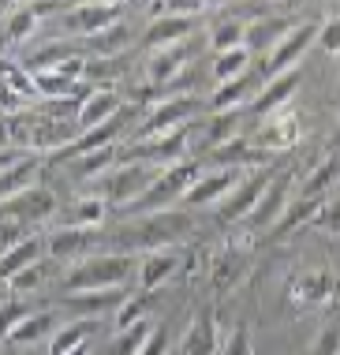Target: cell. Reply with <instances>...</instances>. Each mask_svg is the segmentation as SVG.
Masks as SVG:
<instances>
[{"label": "cell", "mask_w": 340, "mask_h": 355, "mask_svg": "<svg viewBox=\"0 0 340 355\" xmlns=\"http://www.w3.org/2000/svg\"><path fill=\"white\" fill-rule=\"evenodd\" d=\"M194 232V220L183 209H158V214H142L124 228L128 247H146V251H161V247H176L180 239Z\"/></svg>", "instance_id": "cell-1"}, {"label": "cell", "mask_w": 340, "mask_h": 355, "mask_svg": "<svg viewBox=\"0 0 340 355\" xmlns=\"http://www.w3.org/2000/svg\"><path fill=\"white\" fill-rule=\"evenodd\" d=\"M131 273L128 254H86L79 262H71L67 273V292H101V288H124Z\"/></svg>", "instance_id": "cell-2"}, {"label": "cell", "mask_w": 340, "mask_h": 355, "mask_svg": "<svg viewBox=\"0 0 340 355\" xmlns=\"http://www.w3.org/2000/svg\"><path fill=\"white\" fill-rule=\"evenodd\" d=\"M12 139L19 142V150H42V153H49V157L75 142L71 120L34 116V112H19V116H12Z\"/></svg>", "instance_id": "cell-3"}, {"label": "cell", "mask_w": 340, "mask_h": 355, "mask_svg": "<svg viewBox=\"0 0 340 355\" xmlns=\"http://www.w3.org/2000/svg\"><path fill=\"white\" fill-rule=\"evenodd\" d=\"M198 180V168L191 165V161H180V165H169L158 172V180H153L150 187L142 191L139 198L128 206V214H158V209L172 206V202H183V195H187V187Z\"/></svg>", "instance_id": "cell-4"}, {"label": "cell", "mask_w": 340, "mask_h": 355, "mask_svg": "<svg viewBox=\"0 0 340 355\" xmlns=\"http://www.w3.org/2000/svg\"><path fill=\"white\" fill-rule=\"evenodd\" d=\"M161 172V168H158ZM158 172H153L150 165H139V161H124L120 168H109L101 176V184H97V198H105L109 206H120L128 209L135 198L142 195L146 187L158 180Z\"/></svg>", "instance_id": "cell-5"}, {"label": "cell", "mask_w": 340, "mask_h": 355, "mask_svg": "<svg viewBox=\"0 0 340 355\" xmlns=\"http://www.w3.org/2000/svg\"><path fill=\"white\" fill-rule=\"evenodd\" d=\"M124 15V4H105V0H83V4H75L71 12H64L60 26L67 34H83V37H97L101 31H109V26L120 23Z\"/></svg>", "instance_id": "cell-6"}, {"label": "cell", "mask_w": 340, "mask_h": 355, "mask_svg": "<svg viewBox=\"0 0 340 355\" xmlns=\"http://www.w3.org/2000/svg\"><path fill=\"white\" fill-rule=\"evenodd\" d=\"M194 112H198V101L187 98V94H176V98L158 101L142 120V139H158V135H172V131H183Z\"/></svg>", "instance_id": "cell-7"}, {"label": "cell", "mask_w": 340, "mask_h": 355, "mask_svg": "<svg viewBox=\"0 0 340 355\" xmlns=\"http://www.w3.org/2000/svg\"><path fill=\"white\" fill-rule=\"evenodd\" d=\"M202 49V37H183L176 45H164L150 56V64H146V71H150V83L153 86H169L183 79V71H187V64L194 60V53Z\"/></svg>", "instance_id": "cell-8"}, {"label": "cell", "mask_w": 340, "mask_h": 355, "mask_svg": "<svg viewBox=\"0 0 340 355\" xmlns=\"http://www.w3.org/2000/svg\"><path fill=\"white\" fill-rule=\"evenodd\" d=\"M183 146H187V131H172V135H158V139H142L131 150H120L124 161H139V165H180L183 161Z\"/></svg>", "instance_id": "cell-9"}, {"label": "cell", "mask_w": 340, "mask_h": 355, "mask_svg": "<svg viewBox=\"0 0 340 355\" xmlns=\"http://www.w3.org/2000/svg\"><path fill=\"white\" fill-rule=\"evenodd\" d=\"M318 37L314 31V23H303V26H296L284 42L277 45L273 53L266 56V64H262V71H266V79H277V75H284V71H296L299 68V60H303V49L310 42Z\"/></svg>", "instance_id": "cell-10"}, {"label": "cell", "mask_w": 340, "mask_h": 355, "mask_svg": "<svg viewBox=\"0 0 340 355\" xmlns=\"http://www.w3.org/2000/svg\"><path fill=\"white\" fill-rule=\"evenodd\" d=\"M120 109H124V98H120V94H116L112 86H97V90L83 94L79 105H75V123H79L83 131H86V128H97V123L120 116Z\"/></svg>", "instance_id": "cell-11"}, {"label": "cell", "mask_w": 340, "mask_h": 355, "mask_svg": "<svg viewBox=\"0 0 340 355\" xmlns=\"http://www.w3.org/2000/svg\"><path fill=\"white\" fill-rule=\"evenodd\" d=\"M269 180H273V176H266V172H255L250 180L236 184V187L228 191L225 202L217 206V217H221V220H247V217H250V209L258 206L262 191L269 187Z\"/></svg>", "instance_id": "cell-12"}, {"label": "cell", "mask_w": 340, "mask_h": 355, "mask_svg": "<svg viewBox=\"0 0 340 355\" xmlns=\"http://www.w3.org/2000/svg\"><path fill=\"white\" fill-rule=\"evenodd\" d=\"M56 214V202L53 195H49L45 187H26L23 195L8 198V202H0V217L8 220H19V225H26V220H42V217H53Z\"/></svg>", "instance_id": "cell-13"}, {"label": "cell", "mask_w": 340, "mask_h": 355, "mask_svg": "<svg viewBox=\"0 0 340 355\" xmlns=\"http://www.w3.org/2000/svg\"><path fill=\"white\" fill-rule=\"evenodd\" d=\"M194 31H198V15H153V23L146 26V45L164 49L183 37H194Z\"/></svg>", "instance_id": "cell-14"}, {"label": "cell", "mask_w": 340, "mask_h": 355, "mask_svg": "<svg viewBox=\"0 0 340 355\" xmlns=\"http://www.w3.org/2000/svg\"><path fill=\"white\" fill-rule=\"evenodd\" d=\"M239 184V176L232 168H221L213 172V176H198L194 184L187 187V195H183V206H213V202H225L228 191Z\"/></svg>", "instance_id": "cell-15"}, {"label": "cell", "mask_w": 340, "mask_h": 355, "mask_svg": "<svg viewBox=\"0 0 340 355\" xmlns=\"http://www.w3.org/2000/svg\"><path fill=\"white\" fill-rule=\"evenodd\" d=\"M291 31H296V26H291V19L266 15V19H255V23H247V37H243V45H247L250 53H273Z\"/></svg>", "instance_id": "cell-16"}, {"label": "cell", "mask_w": 340, "mask_h": 355, "mask_svg": "<svg viewBox=\"0 0 340 355\" xmlns=\"http://www.w3.org/2000/svg\"><path fill=\"white\" fill-rule=\"evenodd\" d=\"M284 209H288V180H269V187L262 191L258 206L250 209L247 225L258 228V232H262V228H273Z\"/></svg>", "instance_id": "cell-17"}, {"label": "cell", "mask_w": 340, "mask_h": 355, "mask_svg": "<svg viewBox=\"0 0 340 355\" xmlns=\"http://www.w3.org/2000/svg\"><path fill=\"white\" fill-rule=\"evenodd\" d=\"M340 292V281L329 270H310L303 277H296L291 281V295H296L299 303H333V295Z\"/></svg>", "instance_id": "cell-18"}, {"label": "cell", "mask_w": 340, "mask_h": 355, "mask_svg": "<svg viewBox=\"0 0 340 355\" xmlns=\"http://www.w3.org/2000/svg\"><path fill=\"white\" fill-rule=\"evenodd\" d=\"M128 300L124 288H101V292H71L64 300V306L71 314H83V318H101V311H112Z\"/></svg>", "instance_id": "cell-19"}, {"label": "cell", "mask_w": 340, "mask_h": 355, "mask_svg": "<svg viewBox=\"0 0 340 355\" xmlns=\"http://www.w3.org/2000/svg\"><path fill=\"white\" fill-rule=\"evenodd\" d=\"M296 139H299V120L296 116H269L255 131V139H250V142H255L262 153H273V150H288Z\"/></svg>", "instance_id": "cell-20"}, {"label": "cell", "mask_w": 340, "mask_h": 355, "mask_svg": "<svg viewBox=\"0 0 340 355\" xmlns=\"http://www.w3.org/2000/svg\"><path fill=\"white\" fill-rule=\"evenodd\" d=\"M299 79H303V75H299V68L277 75V79H269V83L258 90V98H255V105H250V112H255V116H269V112H277L280 105H284L291 94H296Z\"/></svg>", "instance_id": "cell-21"}, {"label": "cell", "mask_w": 340, "mask_h": 355, "mask_svg": "<svg viewBox=\"0 0 340 355\" xmlns=\"http://www.w3.org/2000/svg\"><path fill=\"white\" fill-rule=\"evenodd\" d=\"M176 270H180V254L172 251V247H161V251H146V258L139 262L142 292H153V288H161Z\"/></svg>", "instance_id": "cell-22"}, {"label": "cell", "mask_w": 340, "mask_h": 355, "mask_svg": "<svg viewBox=\"0 0 340 355\" xmlns=\"http://www.w3.org/2000/svg\"><path fill=\"white\" fill-rule=\"evenodd\" d=\"M180 348H183V355H213L217 352V325H213L210 306L191 322V329H187V337H183Z\"/></svg>", "instance_id": "cell-23"}, {"label": "cell", "mask_w": 340, "mask_h": 355, "mask_svg": "<svg viewBox=\"0 0 340 355\" xmlns=\"http://www.w3.org/2000/svg\"><path fill=\"white\" fill-rule=\"evenodd\" d=\"M94 239V228H56L49 232V254L53 258H86V247Z\"/></svg>", "instance_id": "cell-24"}, {"label": "cell", "mask_w": 340, "mask_h": 355, "mask_svg": "<svg viewBox=\"0 0 340 355\" xmlns=\"http://www.w3.org/2000/svg\"><path fill=\"white\" fill-rule=\"evenodd\" d=\"M34 180H37V157H34V153H26L19 165H12L8 172H0V202L23 195L26 187H34Z\"/></svg>", "instance_id": "cell-25"}, {"label": "cell", "mask_w": 340, "mask_h": 355, "mask_svg": "<svg viewBox=\"0 0 340 355\" xmlns=\"http://www.w3.org/2000/svg\"><path fill=\"white\" fill-rule=\"evenodd\" d=\"M105 209H109V202L105 198H79V202H71V209H64L60 214V225L64 228H97L105 220Z\"/></svg>", "instance_id": "cell-26"}, {"label": "cell", "mask_w": 340, "mask_h": 355, "mask_svg": "<svg viewBox=\"0 0 340 355\" xmlns=\"http://www.w3.org/2000/svg\"><path fill=\"white\" fill-rule=\"evenodd\" d=\"M210 153H213V161L225 165V168H232V165H262V161H269V153H262L255 142H247V139H232V142H225V146H213Z\"/></svg>", "instance_id": "cell-27"}, {"label": "cell", "mask_w": 340, "mask_h": 355, "mask_svg": "<svg viewBox=\"0 0 340 355\" xmlns=\"http://www.w3.org/2000/svg\"><path fill=\"white\" fill-rule=\"evenodd\" d=\"M97 318H79L71 325H60V329L53 333V340H49V355H71L75 348H83L86 340H90Z\"/></svg>", "instance_id": "cell-28"}, {"label": "cell", "mask_w": 340, "mask_h": 355, "mask_svg": "<svg viewBox=\"0 0 340 355\" xmlns=\"http://www.w3.org/2000/svg\"><path fill=\"white\" fill-rule=\"evenodd\" d=\"M37 26H42V12H37V4L34 0H26V4H19L12 15H8V23H4V37L12 45H19V42H26Z\"/></svg>", "instance_id": "cell-29"}, {"label": "cell", "mask_w": 340, "mask_h": 355, "mask_svg": "<svg viewBox=\"0 0 340 355\" xmlns=\"http://www.w3.org/2000/svg\"><path fill=\"white\" fill-rule=\"evenodd\" d=\"M243 270H247V251L228 247V251L213 262V288H217V292H228V288L243 277Z\"/></svg>", "instance_id": "cell-30"}, {"label": "cell", "mask_w": 340, "mask_h": 355, "mask_svg": "<svg viewBox=\"0 0 340 355\" xmlns=\"http://www.w3.org/2000/svg\"><path fill=\"white\" fill-rule=\"evenodd\" d=\"M37 258H42V239H23V243H15L12 251L0 258V281H12L19 270L37 266Z\"/></svg>", "instance_id": "cell-31"}, {"label": "cell", "mask_w": 340, "mask_h": 355, "mask_svg": "<svg viewBox=\"0 0 340 355\" xmlns=\"http://www.w3.org/2000/svg\"><path fill=\"white\" fill-rule=\"evenodd\" d=\"M250 75H239V79H232V83H221L217 90H213V98H210V109L213 112H232V109H239L243 101H247V94H250Z\"/></svg>", "instance_id": "cell-32"}, {"label": "cell", "mask_w": 340, "mask_h": 355, "mask_svg": "<svg viewBox=\"0 0 340 355\" xmlns=\"http://www.w3.org/2000/svg\"><path fill=\"white\" fill-rule=\"evenodd\" d=\"M247 68H250V49H247V45L225 49V53H217V60H213V75H217V83L239 79V75H247Z\"/></svg>", "instance_id": "cell-33"}, {"label": "cell", "mask_w": 340, "mask_h": 355, "mask_svg": "<svg viewBox=\"0 0 340 355\" xmlns=\"http://www.w3.org/2000/svg\"><path fill=\"white\" fill-rule=\"evenodd\" d=\"M49 329H53V314H49V311H31L12 329V337H8V340H12V344H34V340H42Z\"/></svg>", "instance_id": "cell-34"}, {"label": "cell", "mask_w": 340, "mask_h": 355, "mask_svg": "<svg viewBox=\"0 0 340 355\" xmlns=\"http://www.w3.org/2000/svg\"><path fill=\"white\" fill-rule=\"evenodd\" d=\"M239 116L243 112L239 109H232V112H217V116L210 120V128H206V146H225V142L232 139H239Z\"/></svg>", "instance_id": "cell-35"}, {"label": "cell", "mask_w": 340, "mask_h": 355, "mask_svg": "<svg viewBox=\"0 0 340 355\" xmlns=\"http://www.w3.org/2000/svg\"><path fill=\"white\" fill-rule=\"evenodd\" d=\"M120 157V146H101V150H90V153H83L79 157V165H75V176L79 180H90V176H97V172H109L112 168V161Z\"/></svg>", "instance_id": "cell-36"}, {"label": "cell", "mask_w": 340, "mask_h": 355, "mask_svg": "<svg viewBox=\"0 0 340 355\" xmlns=\"http://www.w3.org/2000/svg\"><path fill=\"white\" fill-rule=\"evenodd\" d=\"M153 295L150 292H139V295H128L120 306H116V333L120 329H131V325L146 322V311H150Z\"/></svg>", "instance_id": "cell-37"}, {"label": "cell", "mask_w": 340, "mask_h": 355, "mask_svg": "<svg viewBox=\"0 0 340 355\" xmlns=\"http://www.w3.org/2000/svg\"><path fill=\"white\" fill-rule=\"evenodd\" d=\"M150 333H153L150 318L139 322V325H131V329H120V333H116V340H112V355H139L142 344L150 340Z\"/></svg>", "instance_id": "cell-38"}, {"label": "cell", "mask_w": 340, "mask_h": 355, "mask_svg": "<svg viewBox=\"0 0 340 355\" xmlns=\"http://www.w3.org/2000/svg\"><path fill=\"white\" fill-rule=\"evenodd\" d=\"M90 45H94V53H101V56L124 53V49L131 45V26L116 23V26H109V31H101L97 37H90Z\"/></svg>", "instance_id": "cell-39"}, {"label": "cell", "mask_w": 340, "mask_h": 355, "mask_svg": "<svg viewBox=\"0 0 340 355\" xmlns=\"http://www.w3.org/2000/svg\"><path fill=\"white\" fill-rule=\"evenodd\" d=\"M314 214H318V202L314 198H299V202H288V209L280 214V220H277V232L284 236V232H291V228H299V225H307V220H314Z\"/></svg>", "instance_id": "cell-40"}, {"label": "cell", "mask_w": 340, "mask_h": 355, "mask_svg": "<svg viewBox=\"0 0 340 355\" xmlns=\"http://www.w3.org/2000/svg\"><path fill=\"white\" fill-rule=\"evenodd\" d=\"M337 172H340V161H337V157H325L322 165H318L314 172H310V180H307V184L299 187V198H318V195H322V191H325L329 184H333V176H337Z\"/></svg>", "instance_id": "cell-41"}, {"label": "cell", "mask_w": 340, "mask_h": 355, "mask_svg": "<svg viewBox=\"0 0 340 355\" xmlns=\"http://www.w3.org/2000/svg\"><path fill=\"white\" fill-rule=\"evenodd\" d=\"M243 37H247V23H217V26H210V45L217 53L236 49V45H243Z\"/></svg>", "instance_id": "cell-42"}, {"label": "cell", "mask_w": 340, "mask_h": 355, "mask_svg": "<svg viewBox=\"0 0 340 355\" xmlns=\"http://www.w3.org/2000/svg\"><path fill=\"white\" fill-rule=\"evenodd\" d=\"M26 314H31V311H26L23 300H4V303H0V340L12 337V329L26 318Z\"/></svg>", "instance_id": "cell-43"}, {"label": "cell", "mask_w": 340, "mask_h": 355, "mask_svg": "<svg viewBox=\"0 0 340 355\" xmlns=\"http://www.w3.org/2000/svg\"><path fill=\"white\" fill-rule=\"evenodd\" d=\"M206 8V0H158L150 8L153 15H198Z\"/></svg>", "instance_id": "cell-44"}, {"label": "cell", "mask_w": 340, "mask_h": 355, "mask_svg": "<svg viewBox=\"0 0 340 355\" xmlns=\"http://www.w3.org/2000/svg\"><path fill=\"white\" fill-rule=\"evenodd\" d=\"M42 277H45V273H42V262H37V266H26V270H19L8 284H12L15 295H31L34 288H42Z\"/></svg>", "instance_id": "cell-45"}, {"label": "cell", "mask_w": 340, "mask_h": 355, "mask_svg": "<svg viewBox=\"0 0 340 355\" xmlns=\"http://www.w3.org/2000/svg\"><path fill=\"white\" fill-rule=\"evenodd\" d=\"M221 355H255V344H250L247 325H236V329L228 333V340L221 344Z\"/></svg>", "instance_id": "cell-46"}, {"label": "cell", "mask_w": 340, "mask_h": 355, "mask_svg": "<svg viewBox=\"0 0 340 355\" xmlns=\"http://www.w3.org/2000/svg\"><path fill=\"white\" fill-rule=\"evenodd\" d=\"M26 109V98L15 90L12 83H0V116H19Z\"/></svg>", "instance_id": "cell-47"}, {"label": "cell", "mask_w": 340, "mask_h": 355, "mask_svg": "<svg viewBox=\"0 0 340 355\" xmlns=\"http://www.w3.org/2000/svg\"><path fill=\"white\" fill-rule=\"evenodd\" d=\"M15 243H23V225H19V220L0 217V258L12 251Z\"/></svg>", "instance_id": "cell-48"}, {"label": "cell", "mask_w": 340, "mask_h": 355, "mask_svg": "<svg viewBox=\"0 0 340 355\" xmlns=\"http://www.w3.org/2000/svg\"><path fill=\"white\" fill-rule=\"evenodd\" d=\"M318 228H329V232H340V202H322L314 214Z\"/></svg>", "instance_id": "cell-49"}, {"label": "cell", "mask_w": 340, "mask_h": 355, "mask_svg": "<svg viewBox=\"0 0 340 355\" xmlns=\"http://www.w3.org/2000/svg\"><path fill=\"white\" fill-rule=\"evenodd\" d=\"M318 45H322L325 53H340V15L329 19L322 31H318Z\"/></svg>", "instance_id": "cell-50"}, {"label": "cell", "mask_w": 340, "mask_h": 355, "mask_svg": "<svg viewBox=\"0 0 340 355\" xmlns=\"http://www.w3.org/2000/svg\"><path fill=\"white\" fill-rule=\"evenodd\" d=\"M139 355H169V329H164V325H161V329H153Z\"/></svg>", "instance_id": "cell-51"}, {"label": "cell", "mask_w": 340, "mask_h": 355, "mask_svg": "<svg viewBox=\"0 0 340 355\" xmlns=\"http://www.w3.org/2000/svg\"><path fill=\"white\" fill-rule=\"evenodd\" d=\"M314 355H340V325H333V329L322 333V340H318Z\"/></svg>", "instance_id": "cell-52"}, {"label": "cell", "mask_w": 340, "mask_h": 355, "mask_svg": "<svg viewBox=\"0 0 340 355\" xmlns=\"http://www.w3.org/2000/svg\"><path fill=\"white\" fill-rule=\"evenodd\" d=\"M26 157V150H12V146H0V172H8L12 165H19V161Z\"/></svg>", "instance_id": "cell-53"}, {"label": "cell", "mask_w": 340, "mask_h": 355, "mask_svg": "<svg viewBox=\"0 0 340 355\" xmlns=\"http://www.w3.org/2000/svg\"><path fill=\"white\" fill-rule=\"evenodd\" d=\"M71 355H90V352H86V344H83V348H75Z\"/></svg>", "instance_id": "cell-54"}, {"label": "cell", "mask_w": 340, "mask_h": 355, "mask_svg": "<svg viewBox=\"0 0 340 355\" xmlns=\"http://www.w3.org/2000/svg\"><path fill=\"white\" fill-rule=\"evenodd\" d=\"M333 150H340V131H337V135H333Z\"/></svg>", "instance_id": "cell-55"}, {"label": "cell", "mask_w": 340, "mask_h": 355, "mask_svg": "<svg viewBox=\"0 0 340 355\" xmlns=\"http://www.w3.org/2000/svg\"><path fill=\"white\" fill-rule=\"evenodd\" d=\"M105 4H124V0H105Z\"/></svg>", "instance_id": "cell-56"}, {"label": "cell", "mask_w": 340, "mask_h": 355, "mask_svg": "<svg viewBox=\"0 0 340 355\" xmlns=\"http://www.w3.org/2000/svg\"><path fill=\"white\" fill-rule=\"evenodd\" d=\"M142 4H150V8H153V4H158V0H142Z\"/></svg>", "instance_id": "cell-57"}, {"label": "cell", "mask_w": 340, "mask_h": 355, "mask_svg": "<svg viewBox=\"0 0 340 355\" xmlns=\"http://www.w3.org/2000/svg\"><path fill=\"white\" fill-rule=\"evenodd\" d=\"M23 4H26V0H23Z\"/></svg>", "instance_id": "cell-58"}]
</instances>
